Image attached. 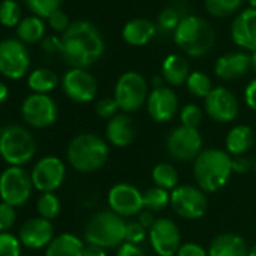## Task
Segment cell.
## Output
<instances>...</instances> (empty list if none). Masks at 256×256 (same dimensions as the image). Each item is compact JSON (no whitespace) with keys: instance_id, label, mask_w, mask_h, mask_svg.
<instances>
[{"instance_id":"cell-1","label":"cell","mask_w":256,"mask_h":256,"mask_svg":"<svg viewBox=\"0 0 256 256\" xmlns=\"http://www.w3.org/2000/svg\"><path fill=\"white\" fill-rule=\"evenodd\" d=\"M104 53V40L100 30L89 22L72 23L62 36L60 56L72 68L86 70Z\"/></svg>"},{"instance_id":"cell-2","label":"cell","mask_w":256,"mask_h":256,"mask_svg":"<svg viewBox=\"0 0 256 256\" xmlns=\"http://www.w3.org/2000/svg\"><path fill=\"white\" fill-rule=\"evenodd\" d=\"M232 174V158L222 150H204L193 163L194 181L205 193H214L223 188Z\"/></svg>"},{"instance_id":"cell-3","label":"cell","mask_w":256,"mask_h":256,"mask_svg":"<svg viewBox=\"0 0 256 256\" xmlns=\"http://www.w3.org/2000/svg\"><path fill=\"white\" fill-rule=\"evenodd\" d=\"M108 144L94 133H83L71 139L66 148V158L71 168L82 174L101 169L108 160Z\"/></svg>"},{"instance_id":"cell-4","label":"cell","mask_w":256,"mask_h":256,"mask_svg":"<svg viewBox=\"0 0 256 256\" xmlns=\"http://www.w3.org/2000/svg\"><path fill=\"white\" fill-rule=\"evenodd\" d=\"M174 41L186 54L192 58H202L214 47L216 34L206 20L194 16H186L174 32Z\"/></svg>"},{"instance_id":"cell-5","label":"cell","mask_w":256,"mask_h":256,"mask_svg":"<svg viewBox=\"0 0 256 256\" xmlns=\"http://www.w3.org/2000/svg\"><path fill=\"white\" fill-rule=\"evenodd\" d=\"M126 222L112 210L98 211L84 226V240L88 244H95L102 248L119 247L125 242Z\"/></svg>"},{"instance_id":"cell-6","label":"cell","mask_w":256,"mask_h":256,"mask_svg":"<svg viewBox=\"0 0 256 256\" xmlns=\"http://www.w3.org/2000/svg\"><path fill=\"white\" fill-rule=\"evenodd\" d=\"M36 152L34 134L22 125H8L0 130V157L10 166L28 164Z\"/></svg>"},{"instance_id":"cell-7","label":"cell","mask_w":256,"mask_h":256,"mask_svg":"<svg viewBox=\"0 0 256 256\" xmlns=\"http://www.w3.org/2000/svg\"><path fill=\"white\" fill-rule=\"evenodd\" d=\"M150 96V86L146 78L136 71L124 72L116 84H114V95L119 108L122 113H133L140 110Z\"/></svg>"},{"instance_id":"cell-8","label":"cell","mask_w":256,"mask_h":256,"mask_svg":"<svg viewBox=\"0 0 256 256\" xmlns=\"http://www.w3.org/2000/svg\"><path fill=\"white\" fill-rule=\"evenodd\" d=\"M32 188V178L23 168L10 166L0 175V199L16 208L30 199Z\"/></svg>"},{"instance_id":"cell-9","label":"cell","mask_w":256,"mask_h":256,"mask_svg":"<svg viewBox=\"0 0 256 256\" xmlns=\"http://www.w3.org/2000/svg\"><path fill=\"white\" fill-rule=\"evenodd\" d=\"M204 140L198 128L180 125L169 133L166 139V150L170 157L178 162H194L204 151Z\"/></svg>"},{"instance_id":"cell-10","label":"cell","mask_w":256,"mask_h":256,"mask_svg":"<svg viewBox=\"0 0 256 256\" xmlns=\"http://www.w3.org/2000/svg\"><path fill=\"white\" fill-rule=\"evenodd\" d=\"M170 206L182 218L198 220L205 216L208 210V199L205 192L194 186H178L170 192Z\"/></svg>"},{"instance_id":"cell-11","label":"cell","mask_w":256,"mask_h":256,"mask_svg":"<svg viewBox=\"0 0 256 256\" xmlns=\"http://www.w3.org/2000/svg\"><path fill=\"white\" fill-rule=\"evenodd\" d=\"M22 118L34 128H47L58 119V104L46 94H32L22 104Z\"/></svg>"},{"instance_id":"cell-12","label":"cell","mask_w":256,"mask_h":256,"mask_svg":"<svg viewBox=\"0 0 256 256\" xmlns=\"http://www.w3.org/2000/svg\"><path fill=\"white\" fill-rule=\"evenodd\" d=\"M65 163L56 156H47L38 160L32 169L30 178L34 187L41 193H54L65 180Z\"/></svg>"},{"instance_id":"cell-13","label":"cell","mask_w":256,"mask_h":256,"mask_svg":"<svg viewBox=\"0 0 256 256\" xmlns=\"http://www.w3.org/2000/svg\"><path fill=\"white\" fill-rule=\"evenodd\" d=\"M30 65L29 53L18 40H4L0 42V74L11 80L22 78Z\"/></svg>"},{"instance_id":"cell-14","label":"cell","mask_w":256,"mask_h":256,"mask_svg":"<svg viewBox=\"0 0 256 256\" xmlns=\"http://www.w3.org/2000/svg\"><path fill=\"white\" fill-rule=\"evenodd\" d=\"M108 206L120 217H133L144 211V193L128 182L114 184L107 194Z\"/></svg>"},{"instance_id":"cell-15","label":"cell","mask_w":256,"mask_h":256,"mask_svg":"<svg viewBox=\"0 0 256 256\" xmlns=\"http://www.w3.org/2000/svg\"><path fill=\"white\" fill-rule=\"evenodd\" d=\"M62 88L66 96L78 104L94 101L98 94L96 78L89 71L82 68H71L66 71L62 78Z\"/></svg>"},{"instance_id":"cell-16","label":"cell","mask_w":256,"mask_h":256,"mask_svg":"<svg viewBox=\"0 0 256 256\" xmlns=\"http://www.w3.org/2000/svg\"><path fill=\"white\" fill-rule=\"evenodd\" d=\"M148 236L152 250L158 256H176L182 244L178 224L168 217L157 218L154 226L148 230Z\"/></svg>"},{"instance_id":"cell-17","label":"cell","mask_w":256,"mask_h":256,"mask_svg":"<svg viewBox=\"0 0 256 256\" xmlns=\"http://www.w3.org/2000/svg\"><path fill=\"white\" fill-rule=\"evenodd\" d=\"M205 110L212 120L228 124L238 116L240 104L234 92H230L228 88L218 86L212 88L210 95L205 98Z\"/></svg>"},{"instance_id":"cell-18","label":"cell","mask_w":256,"mask_h":256,"mask_svg":"<svg viewBox=\"0 0 256 256\" xmlns=\"http://www.w3.org/2000/svg\"><path fill=\"white\" fill-rule=\"evenodd\" d=\"M180 108V101L174 89L169 86H160L154 88L150 92L148 101H146V110L152 120L158 124L169 122L174 119Z\"/></svg>"},{"instance_id":"cell-19","label":"cell","mask_w":256,"mask_h":256,"mask_svg":"<svg viewBox=\"0 0 256 256\" xmlns=\"http://www.w3.org/2000/svg\"><path fill=\"white\" fill-rule=\"evenodd\" d=\"M18 238L22 244L28 248H44L53 241L54 228L50 220H46L42 217H34L22 224Z\"/></svg>"},{"instance_id":"cell-20","label":"cell","mask_w":256,"mask_h":256,"mask_svg":"<svg viewBox=\"0 0 256 256\" xmlns=\"http://www.w3.org/2000/svg\"><path fill=\"white\" fill-rule=\"evenodd\" d=\"M232 41L248 52H256V10L248 8L236 16L230 26Z\"/></svg>"},{"instance_id":"cell-21","label":"cell","mask_w":256,"mask_h":256,"mask_svg":"<svg viewBox=\"0 0 256 256\" xmlns=\"http://www.w3.org/2000/svg\"><path fill=\"white\" fill-rule=\"evenodd\" d=\"M107 142L116 148H126L136 140V125L128 113H118L106 125Z\"/></svg>"},{"instance_id":"cell-22","label":"cell","mask_w":256,"mask_h":256,"mask_svg":"<svg viewBox=\"0 0 256 256\" xmlns=\"http://www.w3.org/2000/svg\"><path fill=\"white\" fill-rule=\"evenodd\" d=\"M250 70V54H246L242 52H230L223 54L217 59L214 65V74L224 80H236L247 74Z\"/></svg>"},{"instance_id":"cell-23","label":"cell","mask_w":256,"mask_h":256,"mask_svg":"<svg viewBox=\"0 0 256 256\" xmlns=\"http://www.w3.org/2000/svg\"><path fill=\"white\" fill-rule=\"evenodd\" d=\"M208 256H248V247L236 234H220L210 242Z\"/></svg>"},{"instance_id":"cell-24","label":"cell","mask_w":256,"mask_h":256,"mask_svg":"<svg viewBox=\"0 0 256 256\" xmlns=\"http://www.w3.org/2000/svg\"><path fill=\"white\" fill-rule=\"evenodd\" d=\"M157 34V26L148 18H134L122 29V38L133 47L146 46Z\"/></svg>"},{"instance_id":"cell-25","label":"cell","mask_w":256,"mask_h":256,"mask_svg":"<svg viewBox=\"0 0 256 256\" xmlns=\"http://www.w3.org/2000/svg\"><path fill=\"white\" fill-rule=\"evenodd\" d=\"M253 142L254 133L248 125H235L228 132V136L224 139L226 152L232 157H241L253 146Z\"/></svg>"},{"instance_id":"cell-26","label":"cell","mask_w":256,"mask_h":256,"mask_svg":"<svg viewBox=\"0 0 256 256\" xmlns=\"http://www.w3.org/2000/svg\"><path fill=\"white\" fill-rule=\"evenodd\" d=\"M190 76V66L181 54H169L162 65V77L170 86H181Z\"/></svg>"},{"instance_id":"cell-27","label":"cell","mask_w":256,"mask_h":256,"mask_svg":"<svg viewBox=\"0 0 256 256\" xmlns=\"http://www.w3.org/2000/svg\"><path fill=\"white\" fill-rule=\"evenodd\" d=\"M84 242L74 234H60L46 247V256H83Z\"/></svg>"},{"instance_id":"cell-28","label":"cell","mask_w":256,"mask_h":256,"mask_svg":"<svg viewBox=\"0 0 256 256\" xmlns=\"http://www.w3.org/2000/svg\"><path fill=\"white\" fill-rule=\"evenodd\" d=\"M28 84L35 94L47 95L48 92L56 89V86L59 84V77L54 71L48 68H38L29 74Z\"/></svg>"},{"instance_id":"cell-29","label":"cell","mask_w":256,"mask_h":256,"mask_svg":"<svg viewBox=\"0 0 256 256\" xmlns=\"http://www.w3.org/2000/svg\"><path fill=\"white\" fill-rule=\"evenodd\" d=\"M152 181L157 187L164 188L168 192H172L178 187L180 182V175L178 170L175 169V166H172L170 163H158L154 166L152 169Z\"/></svg>"},{"instance_id":"cell-30","label":"cell","mask_w":256,"mask_h":256,"mask_svg":"<svg viewBox=\"0 0 256 256\" xmlns=\"http://www.w3.org/2000/svg\"><path fill=\"white\" fill-rule=\"evenodd\" d=\"M46 34V24L40 17H28L17 26V35L24 42H36Z\"/></svg>"},{"instance_id":"cell-31","label":"cell","mask_w":256,"mask_h":256,"mask_svg":"<svg viewBox=\"0 0 256 256\" xmlns=\"http://www.w3.org/2000/svg\"><path fill=\"white\" fill-rule=\"evenodd\" d=\"M169 204H170V192L164 188L156 186L144 192V210L158 212L163 211Z\"/></svg>"},{"instance_id":"cell-32","label":"cell","mask_w":256,"mask_h":256,"mask_svg":"<svg viewBox=\"0 0 256 256\" xmlns=\"http://www.w3.org/2000/svg\"><path fill=\"white\" fill-rule=\"evenodd\" d=\"M186 86H187L188 92L198 98H206L210 95V92L212 90V84H211L210 77L200 71L190 72V76L186 82Z\"/></svg>"},{"instance_id":"cell-33","label":"cell","mask_w":256,"mask_h":256,"mask_svg":"<svg viewBox=\"0 0 256 256\" xmlns=\"http://www.w3.org/2000/svg\"><path fill=\"white\" fill-rule=\"evenodd\" d=\"M36 210L40 212V217L52 222L60 212V200L54 193H41L36 202Z\"/></svg>"},{"instance_id":"cell-34","label":"cell","mask_w":256,"mask_h":256,"mask_svg":"<svg viewBox=\"0 0 256 256\" xmlns=\"http://www.w3.org/2000/svg\"><path fill=\"white\" fill-rule=\"evenodd\" d=\"M242 4V0H205V6L210 16L212 17H229L236 12Z\"/></svg>"},{"instance_id":"cell-35","label":"cell","mask_w":256,"mask_h":256,"mask_svg":"<svg viewBox=\"0 0 256 256\" xmlns=\"http://www.w3.org/2000/svg\"><path fill=\"white\" fill-rule=\"evenodd\" d=\"M22 10L16 0H5L0 5V23L8 28H14L20 24Z\"/></svg>"},{"instance_id":"cell-36","label":"cell","mask_w":256,"mask_h":256,"mask_svg":"<svg viewBox=\"0 0 256 256\" xmlns=\"http://www.w3.org/2000/svg\"><path fill=\"white\" fill-rule=\"evenodd\" d=\"M32 12L40 18H50L56 11H59L62 0H26Z\"/></svg>"},{"instance_id":"cell-37","label":"cell","mask_w":256,"mask_h":256,"mask_svg":"<svg viewBox=\"0 0 256 256\" xmlns=\"http://www.w3.org/2000/svg\"><path fill=\"white\" fill-rule=\"evenodd\" d=\"M23 244L11 232H0V256H22Z\"/></svg>"},{"instance_id":"cell-38","label":"cell","mask_w":256,"mask_h":256,"mask_svg":"<svg viewBox=\"0 0 256 256\" xmlns=\"http://www.w3.org/2000/svg\"><path fill=\"white\" fill-rule=\"evenodd\" d=\"M204 119V112L198 104H186L180 110V120L181 125L190 126V128H198Z\"/></svg>"},{"instance_id":"cell-39","label":"cell","mask_w":256,"mask_h":256,"mask_svg":"<svg viewBox=\"0 0 256 256\" xmlns=\"http://www.w3.org/2000/svg\"><path fill=\"white\" fill-rule=\"evenodd\" d=\"M181 22L180 14L176 12L175 8L169 6L166 10H163L158 16V29L163 34H169V32H175L178 24Z\"/></svg>"},{"instance_id":"cell-40","label":"cell","mask_w":256,"mask_h":256,"mask_svg":"<svg viewBox=\"0 0 256 256\" xmlns=\"http://www.w3.org/2000/svg\"><path fill=\"white\" fill-rule=\"evenodd\" d=\"M119 110L120 108H119V106H118V102H116V100L113 96L112 98L110 96L101 98L95 104V112L102 119H112V118H114Z\"/></svg>"},{"instance_id":"cell-41","label":"cell","mask_w":256,"mask_h":256,"mask_svg":"<svg viewBox=\"0 0 256 256\" xmlns=\"http://www.w3.org/2000/svg\"><path fill=\"white\" fill-rule=\"evenodd\" d=\"M17 220V211L16 206L0 202V232H8Z\"/></svg>"},{"instance_id":"cell-42","label":"cell","mask_w":256,"mask_h":256,"mask_svg":"<svg viewBox=\"0 0 256 256\" xmlns=\"http://www.w3.org/2000/svg\"><path fill=\"white\" fill-rule=\"evenodd\" d=\"M146 238V229L139 222H126L125 230V242H132L139 246Z\"/></svg>"},{"instance_id":"cell-43","label":"cell","mask_w":256,"mask_h":256,"mask_svg":"<svg viewBox=\"0 0 256 256\" xmlns=\"http://www.w3.org/2000/svg\"><path fill=\"white\" fill-rule=\"evenodd\" d=\"M176 256H208V250L193 241L181 244V247L176 252Z\"/></svg>"},{"instance_id":"cell-44","label":"cell","mask_w":256,"mask_h":256,"mask_svg":"<svg viewBox=\"0 0 256 256\" xmlns=\"http://www.w3.org/2000/svg\"><path fill=\"white\" fill-rule=\"evenodd\" d=\"M48 22H50V26L54 29V30H58V32H66V29L71 26L70 24V22H68V17H66V14L65 12H62L60 10L59 11H56L50 18H48Z\"/></svg>"},{"instance_id":"cell-45","label":"cell","mask_w":256,"mask_h":256,"mask_svg":"<svg viewBox=\"0 0 256 256\" xmlns=\"http://www.w3.org/2000/svg\"><path fill=\"white\" fill-rule=\"evenodd\" d=\"M116 256H146L145 252L136 246V244H132V242H122L119 247H118V252H116Z\"/></svg>"},{"instance_id":"cell-46","label":"cell","mask_w":256,"mask_h":256,"mask_svg":"<svg viewBox=\"0 0 256 256\" xmlns=\"http://www.w3.org/2000/svg\"><path fill=\"white\" fill-rule=\"evenodd\" d=\"M244 101L248 108L256 112V78L252 80L244 89Z\"/></svg>"},{"instance_id":"cell-47","label":"cell","mask_w":256,"mask_h":256,"mask_svg":"<svg viewBox=\"0 0 256 256\" xmlns=\"http://www.w3.org/2000/svg\"><path fill=\"white\" fill-rule=\"evenodd\" d=\"M252 169V162L246 158L244 156L241 157H232V172L234 174H247Z\"/></svg>"},{"instance_id":"cell-48","label":"cell","mask_w":256,"mask_h":256,"mask_svg":"<svg viewBox=\"0 0 256 256\" xmlns=\"http://www.w3.org/2000/svg\"><path fill=\"white\" fill-rule=\"evenodd\" d=\"M42 48L47 53H60L62 52V40L56 36H47L42 41Z\"/></svg>"},{"instance_id":"cell-49","label":"cell","mask_w":256,"mask_h":256,"mask_svg":"<svg viewBox=\"0 0 256 256\" xmlns=\"http://www.w3.org/2000/svg\"><path fill=\"white\" fill-rule=\"evenodd\" d=\"M156 217H154V212L152 211H148V210H144L140 214H139V218H138V222L145 228V229H151L152 226H154V223H156Z\"/></svg>"},{"instance_id":"cell-50","label":"cell","mask_w":256,"mask_h":256,"mask_svg":"<svg viewBox=\"0 0 256 256\" xmlns=\"http://www.w3.org/2000/svg\"><path fill=\"white\" fill-rule=\"evenodd\" d=\"M83 256H107L106 248L95 246V244H86L83 250Z\"/></svg>"},{"instance_id":"cell-51","label":"cell","mask_w":256,"mask_h":256,"mask_svg":"<svg viewBox=\"0 0 256 256\" xmlns=\"http://www.w3.org/2000/svg\"><path fill=\"white\" fill-rule=\"evenodd\" d=\"M8 95H10L8 86H6L4 82H0V106H2V104L8 100Z\"/></svg>"},{"instance_id":"cell-52","label":"cell","mask_w":256,"mask_h":256,"mask_svg":"<svg viewBox=\"0 0 256 256\" xmlns=\"http://www.w3.org/2000/svg\"><path fill=\"white\" fill-rule=\"evenodd\" d=\"M163 82H164V78H163L162 76H154V77H152V86H154V88L164 86V84H163Z\"/></svg>"},{"instance_id":"cell-53","label":"cell","mask_w":256,"mask_h":256,"mask_svg":"<svg viewBox=\"0 0 256 256\" xmlns=\"http://www.w3.org/2000/svg\"><path fill=\"white\" fill-rule=\"evenodd\" d=\"M250 70H253L254 74H256V52H253L250 54Z\"/></svg>"},{"instance_id":"cell-54","label":"cell","mask_w":256,"mask_h":256,"mask_svg":"<svg viewBox=\"0 0 256 256\" xmlns=\"http://www.w3.org/2000/svg\"><path fill=\"white\" fill-rule=\"evenodd\" d=\"M248 256H256V242L248 248Z\"/></svg>"},{"instance_id":"cell-55","label":"cell","mask_w":256,"mask_h":256,"mask_svg":"<svg viewBox=\"0 0 256 256\" xmlns=\"http://www.w3.org/2000/svg\"><path fill=\"white\" fill-rule=\"evenodd\" d=\"M247 2H248V5H250L253 10H256V0H247Z\"/></svg>"}]
</instances>
